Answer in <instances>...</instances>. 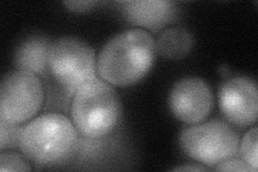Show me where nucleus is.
Instances as JSON below:
<instances>
[{
  "label": "nucleus",
  "mask_w": 258,
  "mask_h": 172,
  "mask_svg": "<svg viewBox=\"0 0 258 172\" xmlns=\"http://www.w3.org/2000/svg\"><path fill=\"white\" fill-rule=\"evenodd\" d=\"M155 52V41L149 31L126 29L103 45L97 59V72L111 85H133L148 75Z\"/></svg>",
  "instance_id": "f257e3e1"
},
{
  "label": "nucleus",
  "mask_w": 258,
  "mask_h": 172,
  "mask_svg": "<svg viewBox=\"0 0 258 172\" xmlns=\"http://www.w3.org/2000/svg\"><path fill=\"white\" fill-rule=\"evenodd\" d=\"M122 103L111 84L94 79L76 92L71 103L72 123L85 138L98 139L111 134L117 126Z\"/></svg>",
  "instance_id": "f03ea898"
},
{
  "label": "nucleus",
  "mask_w": 258,
  "mask_h": 172,
  "mask_svg": "<svg viewBox=\"0 0 258 172\" xmlns=\"http://www.w3.org/2000/svg\"><path fill=\"white\" fill-rule=\"evenodd\" d=\"M77 128L67 117L47 113L24 126L20 138V150L37 163L61 161L75 149Z\"/></svg>",
  "instance_id": "7ed1b4c3"
},
{
  "label": "nucleus",
  "mask_w": 258,
  "mask_h": 172,
  "mask_svg": "<svg viewBox=\"0 0 258 172\" xmlns=\"http://www.w3.org/2000/svg\"><path fill=\"white\" fill-rule=\"evenodd\" d=\"M239 143V135L232 126L217 120L189 125L180 135L183 152L207 166H216L235 156Z\"/></svg>",
  "instance_id": "20e7f679"
},
{
  "label": "nucleus",
  "mask_w": 258,
  "mask_h": 172,
  "mask_svg": "<svg viewBox=\"0 0 258 172\" xmlns=\"http://www.w3.org/2000/svg\"><path fill=\"white\" fill-rule=\"evenodd\" d=\"M47 68L59 83L77 92L88 81L97 79V60L93 48L75 37L55 40L48 52Z\"/></svg>",
  "instance_id": "39448f33"
},
{
  "label": "nucleus",
  "mask_w": 258,
  "mask_h": 172,
  "mask_svg": "<svg viewBox=\"0 0 258 172\" xmlns=\"http://www.w3.org/2000/svg\"><path fill=\"white\" fill-rule=\"evenodd\" d=\"M44 92L37 75L14 70L3 78L0 85V120L21 125L41 109Z\"/></svg>",
  "instance_id": "423d86ee"
},
{
  "label": "nucleus",
  "mask_w": 258,
  "mask_h": 172,
  "mask_svg": "<svg viewBox=\"0 0 258 172\" xmlns=\"http://www.w3.org/2000/svg\"><path fill=\"white\" fill-rule=\"evenodd\" d=\"M168 104L173 116L185 124L203 123L211 114L214 98L211 87L203 79H181L171 88Z\"/></svg>",
  "instance_id": "0eeeda50"
},
{
  "label": "nucleus",
  "mask_w": 258,
  "mask_h": 172,
  "mask_svg": "<svg viewBox=\"0 0 258 172\" xmlns=\"http://www.w3.org/2000/svg\"><path fill=\"white\" fill-rule=\"evenodd\" d=\"M219 105L231 124L243 128L255 125L258 113L256 83L243 76L227 78L219 88Z\"/></svg>",
  "instance_id": "6e6552de"
},
{
  "label": "nucleus",
  "mask_w": 258,
  "mask_h": 172,
  "mask_svg": "<svg viewBox=\"0 0 258 172\" xmlns=\"http://www.w3.org/2000/svg\"><path fill=\"white\" fill-rule=\"evenodd\" d=\"M125 19L133 25L151 31H159L176 16L175 3L168 0H138L122 4Z\"/></svg>",
  "instance_id": "1a4fd4ad"
},
{
  "label": "nucleus",
  "mask_w": 258,
  "mask_h": 172,
  "mask_svg": "<svg viewBox=\"0 0 258 172\" xmlns=\"http://www.w3.org/2000/svg\"><path fill=\"white\" fill-rule=\"evenodd\" d=\"M51 42L41 36L30 37L21 43L15 52L14 63L19 70L42 75L47 68Z\"/></svg>",
  "instance_id": "9d476101"
},
{
  "label": "nucleus",
  "mask_w": 258,
  "mask_h": 172,
  "mask_svg": "<svg viewBox=\"0 0 258 172\" xmlns=\"http://www.w3.org/2000/svg\"><path fill=\"white\" fill-rule=\"evenodd\" d=\"M194 45L191 32L181 26L169 27L157 37L156 52L167 60L180 61L187 56Z\"/></svg>",
  "instance_id": "9b49d317"
},
{
  "label": "nucleus",
  "mask_w": 258,
  "mask_h": 172,
  "mask_svg": "<svg viewBox=\"0 0 258 172\" xmlns=\"http://www.w3.org/2000/svg\"><path fill=\"white\" fill-rule=\"evenodd\" d=\"M258 128L254 126L252 129L242 138L240 146L241 159L252 170V172L257 171V145H258Z\"/></svg>",
  "instance_id": "f8f14e48"
},
{
  "label": "nucleus",
  "mask_w": 258,
  "mask_h": 172,
  "mask_svg": "<svg viewBox=\"0 0 258 172\" xmlns=\"http://www.w3.org/2000/svg\"><path fill=\"white\" fill-rule=\"evenodd\" d=\"M24 126L9 124L0 120V150H11L20 147V138Z\"/></svg>",
  "instance_id": "ddd939ff"
},
{
  "label": "nucleus",
  "mask_w": 258,
  "mask_h": 172,
  "mask_svg": "<svg viewBox=\"0 0 258 172\" xmlns=\"http://www.w3.org/2000/svg\"><path fill=\"white\" fill-rule=\"evenodd\" d=\"M31 167L25 155L15 152L3 151L0 155V171H30Z\"/></svg>",
  "instance_id": "4468645a"
},
{
  "label": "nucleus",
  "mask_w": 258,
  "mask_h": 172,
  "mask_svg": "<svg viewBox=\"0 0 258 172\" xmlns=\"http://www.w3.org/2000/svg\"><path fill=\"white\" fill-rule=\"evenodd\" d=\"M215 170L217 171H241V172H247L252 171L246 163L239 158H228L215 166Z\"/></svg>",
  "instance_id": "2eb2a0df"
},
{
  "label": "nucleus",
  "mask_w": 258,
  "mask_h": 172,
  "mask_svg": "<svg viewBox=\"0 0 258 172\" xmlns=\"http://www.w3.org/2000/svg\"><path fill=\"white\" fill-rule=\"evenodd\" d=\"M97 5H98L97 2H90V0H85V2H64L63 3V6L66 7L69 11L76 12V13L91 11Z\"/></svg>",
  "instance_id": "dca6fc26"
},
{
  "label": "nucleus",
  "mask_w": 258,
  "mask_h": 172,
  "mask_svg": "<svg viewBox=\"0 0 258 172\" xmlns=\"http://www.w3.org/2000/svg\"><path fill=\"white\" fill-rule=\"evenodd\" d=\"M173 171H206L207 168L201 167V166H189V165H184L179 166L172 169Z\"/></svg>",
  "instance_id": "f3484780"
},
{
  "label": "nucleus",
  "mask_w": 258,
  "mask_h": 172,
  "mask_svg": "<svg viewBox=\"0 0 258 172\" xmlns=\"http://www.w3.org/2000/svg\"><path fill=\"white\" fill-rule=\"evenodd\" d=\"M219 71H220V73L221 75L224 77V78H229V76H230V73H231V71H230V69H229V67L228 66H226V65H222V66L220 67V69H219Z\"/></svg>",
  "instance_id": "a211bd4d"
}]
</instances>
